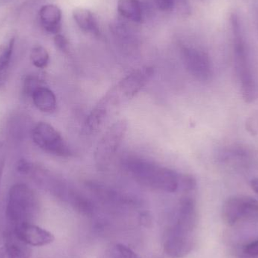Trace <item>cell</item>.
Segmentation results:
<instances>
[{
  "mask_svg": "<svg viewBox=\"0 0 258 258\" xmlns=\"http://www.w3.org/2000/svg\"><path fill=\"white\" fill-rule=\"evenodd\" d=\"M5 156L3 148L0 146V181H1L2 174H3V168H4Z\"/></svg>",
  "mask_w": 258,
  "mask_h": 258,
  "instance_id": "d4e9b609",
  "label": "cell"
},
{
  "mask_svg": "<svg viewBox=\"0 0 258 258\" xmlns=\"http://www.w3.org/2000/svg\"><path fill=\"white\" fill-rule=\"evenodd\" d=\"M30 98L35 107L42 113H51L56 110L57 98L55 95L44 85L35 89Z\"/></svg>",
  "mask_w": 258,
  "mask_h": 258,
  "instance_id": "5bb4252c",
  "label": "cell"
},
{
  "mask_svg": "<svg viewBox=\"0 0 258 258\" xmlns=\"http://www.w3.org/2000/svg\"><path fill=\"white\" fill-rule=\"evenodd\" d=\"M41 24L48 33L58 34L61 29L62 12L55 5H45L39 12Z\"/></svg>",
  "mask_w": 258,
  "mask_h": 258,
  "instance_id": "7c38bea8",
  "label": "cell"
},
{
  "mask_svg": "<svg viewBox=\"0 0 258 258\" xmlns=\"http://www.w3.org/2000/svg\"><path fill=\"white\" fill-rule=\"evenodd\" d=\"M154 3L159 10L168 12L174 10L177 0H154Z\"/></svg>",
  "mask_w": 258,
  "mask_h": 258,
  "instance_id": "7402d4cb",
  "label": "cell"
},
{
  "mask_svg": "<svg viewBox=\"0 0 258 258\" xmlns=\"http://www.w3.org/2000/svg\"><path fill=\"white\" fill-rule=\"evenodd\" d=\"M230 21L236 77L242 98L245 102L251 103L257 98L258 87L249 48L239 15L233 12L230 15Z\"/></svg>",
  "mask_w": 258,
  "mask_h": 258,
  "instance_id": "7a4b0ae2",
  "label": "cell"
},
{
  "mask_svg": "<svg viewBox=\"0 0 258 258\" xmlns=\"http://www.w3.org/2000/svg\"><path fill=\"white\" fill-rule=\"evenodd\" d=\"M5 246L9 258L31 257L32 250L30 245L25 243L12 229L7 230Z\"/></svg>",
  "mask_w": 258,
  "mask_h": 258,
  "instance_id": "4fadbf2b",
  "label": "cell"
},
{
  "mask_svg": "<svg viewBox=\"0 0 258 258\" xmlns=\"http://www.w3.org/2000/svg\"><path fill=\"white\" fill-rule=\"evenodd\" d=\"M125 166L132 177L146 187L165 192L178 189V174L166 167L138 157L128 158Z\"/></svg>",
  "mask_w": 258,
  "mask_h": 258,
  "instance_id": "3957f363",
  "label": "cell"
},
{
  "mask_svg": "<svg viewBox=\"0 0 258 258\" xmlns=\"http://www.w3.org/2000/svg\"><path fill=\"white\" fill-rule=\"evenodd\" d=\"M250 185L252 190L258 196V177L252 179L250 182Z\"/></svg>",
  "mask_w": 258,
  "mask_h": 258,
  "instance_id": "484cf974",
  "label": "cell"
},
{
  "mask_svg": "<svg viewBox=\"0 0 258 258\" xmlns=\"http://www.w3.org/2000/svg\"><path fill=\"white\" fill-rule=\"evenodd\" d=\"M128 122L122 119L113 123L103 135L97 145L95 159L97 166L105 170L110 165L125 138Z\"/></svg>",
  "mask_w": 258,
  "mask_h": 258,
  "instance_id": "5b68a950",
  "label": "cell"
},
{
  "mask_svg": "<svg viewBox=\"0 0 258 258\" xmlns=\"http://www.w3.org/2000/svg\"><path fill=\"white\" fill-rule=\"evenodd\" d=\"M117 9L119 14L129 21L136 23L142 21V8L139 0H119Z\"/></svg>",
  "mask_w": 258,
  "mask_h": 258,
  "instance_id": "e0dca14e",
  "label": "cell"
},
{
  "mask_svg": "<svg viewBox=\"0 0 258 258\" xmlns=\"http://www.w3.org/2000/svg\"><path fill=\"white\" fill-rule=\"evenodd\" d=\"M73 17L81 30L83 31L98 35L99 33L98 22L95 15L89 9L77 8L73 12Z\"/></svg>",
  "mask_w": 258,
  "mask_h": 258,
  "instance_id": "9a60e30c",
  "label": "cell"
},
{
  "mask_svg": "<svg viewBox=\"0 0 258 258\" xmlns=\"http://www.w3.org/2000/svg\"><path fill=\"white\" fill-rule=\"evenodd\" d=\"M185 192H191L197 188V180L191 174H180L179 176V186Z\"/></svg>",
  "mask_w": 258,
  "mask_h": 258,
  "instance_id": "44dd1931",
  "label": "cell"
},
{
  "mask_svg": "<svg viewBox=\"0 0 258 258\" xmlns=\"http://www.w3.org/2000/svg\"><path fill=\"white\" fill-rule=\"evenodd\" d=\"M183 63L189 74L198 81L206 83L213 76V66L209 54L201 48L184 46L181 48Z\"/></svg>",
  "mask_w": 258,
  "mask_h": 258,
  "instance_id": "ba28073f",
  "label": "cell"
},
{
  "mask_svg": "<svg viewBox=\"0 0 258 258\" xmlns=\"http://www.w3.org/2000/svg\"><path fill=\"white\" fill-rule=\"evenodd\" d=\"M102 258H141L123 244H115L107 248Z\"/></svg>",
  "mask_w": 258,
  "mask_h": 258,
  "instance_id": "ac0fdd59",
  "label": "cell"
},
{
  "mask_svg": "<svg viewBox=\"0 0 258 258\" xmlns=\"http://www.w3.org/2000/svg\"><path fill=\"white\" fill-rule=\"evenodd\" d=\"M54 43H55L56 47L63 52H68L69 50V42L63 35L59 34V33L55 35Z\"/></svg>",
  "mask_w": 258,
  "mask_h": 258,
  "instance_id": "603a6c76",
  "label": "cell"
},
{
  "mask_svg": "<svg viewBox=\"0 0 258 258\" xmlns=\"http://www.w3.org/2000/svg\"><path fill=\"white\" fill-rule=\"evenodd\" d=\"M30 60L36 68L44 69L49 63V54L44 47L36 45L32 48Z\"/></svg>",
  "mask_w": 258,
  "mask_h": 258,
  "instance_id": "d6986e66",
  "label": "cell"
},
{
  "mask_svg": "<svg viewBox=\"0 0 258 258\" xmlns=\"http://www.w3.org/2000/svg\"><path fill=\"white\" fill-rule=\"evenodd\" d=\"M197 222L195 199L192 196H185L164 233V250L168 256L180 258L190 252L195 242Z\"/></svg>",
  "mask_w": 258,
  "mask_h": 258,
  "instance_id": "6da1fadb",
  "label": "cell"
},
{
  "mask_svg": "<svg viewBox=\"0 0 258 258\" xmlns=\"http://www.w3.org/2000/svg\"><path fill=\"white\" fill-rule=\"evenodd\" d=\"M243 251L250 257H258V239L245 245Z\"/></svg>",
  "mask_w": 258,
  "mask_h": 258,
  "instance_id": "cb8c5ba5",
  "label": "cell"
},
{
  "mask_svg": "<svg viewBox=\"0 0 258 258\" xmlns=\"http://www.w3.org/2000/svg\"><path fill=\"white\" fill-rule=\"evenodd\" d=\"M10 229L15 230L18 236L30 246H45L54 240L52 233L41 228L34 223L22 224L19 227Z\"/></svg>",
  "mask_w": 258,
  "mask_h": 258,
  "instance_id": "8fae6325",
  "label": "cell"
},
{
  "mask_svg": "<svg viewBox=\"0 0 258 258\" xmlns=\"http://www.w3.org/2000/svg\"><path fill=\"white\" fill-rule=\"evenodd\" d=\"M119 98L120 95L115 87L101 98L86 118L85 128L88 133H96L102 128L108 117L109 112L119 102Z\"/></svg>",
  "mask_w": 258,
  "mask_h": 258,
  "instance_id": "9c48e42d",
  "label": "cell"
},
{
  "mask_svg": "<svg viewBox=\"0 0 258 258\" xmlns=\"http://www.w3.org/2000/svg\"><path fill=\"white\" fill-rule=\"evenodd\" d=\"M222 218L229 226L241 221L258 218V201L249 197L236 196L229 198L223 205Z\"/></svg>",
  "mask_w": 258,
  "mask_h": 258,
  "instance_id": "52a82bcc",
  "label": "cell"
},
{
  "mask_svg": "<svg viewBox=\"0 0 258 258\" xmlns=\"http://www.w3.org/2000/svg\"><path fill=\"white\" fill-rule=\"evenodd\" d=\"M15 45V38L0 44V88L7 80Z\"/></svg>",
  "mask_w": 258,
  "mask_h": 258,
  "instance_id": "2e32d148",
  "label": "cell"
},
{
  "mask_svg": "<svg viewBox=\"0 0 258 258\" xmlns=\"http://www.w3.org/2000/svg\"><path fill=\"white\" fill-rule=\"evenodd\" d=\"M39 211V200L30 186L16 183L11 187L6 206V217L10 228L34 222Z\"/></svg>",
  "mask_w": 258,
  "mask_h": 258,
  "instance_id": "277c9868",
  "label": "cell"
},
{
  "mask_svg": "<svg viewBox=\"0 0 258 258\" xmlns=\"http://www.w3.org/2000/svg\"><path fill=\"white\" fill-rule=\"evenodd\" d=\"M41 86H43V82L38 76H27L24 79V84H23V92L26 96L30 98L33 91Z\"/></svg>",
  "mask_w": 258,
  "mask_h": 258,
  "instance_id": "ffe728a7",
  "label": "cell"
},
{
  "mask_svg": "<svg viewBox=\"0 0 258 258\" xmlns=\"http://www.w3.org/2000/svg\"><path fill=\"white\" fill-rule=\"evenodd\" d=\"M33 142L41 150L59 157L68 158L72 155L60 132L47 122H40L32 130Z\"/></svg>",
  "mask_w": 258,
  "mask_h": 258,
  "instance_id": "8992f818",
  "label": "cell"
},
{
  "mask_svg": "<svg viewBox=\"0 0 258 258\" xmlns=\"http://www.w3.org/2000/svg\"><path fill=\"white\" fill-rule=\"evenodd\" d=\"M153 74L154 70L152 68L136 70L122 79L116 86V89L119 95L128 98H133L150 81Z\"/></svg>",
  "mask_w": 258,
  "mask_h": 258,
  "instance_id": "30bf717a",
  "label": "cell"
}]
</instances>
